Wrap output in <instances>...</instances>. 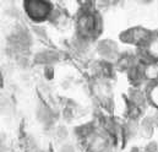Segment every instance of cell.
I'll list each match as a JSON object with an SVG mask.
<instances>
[{"label": "cell", "mask_w": 158, "mask_h": 152, "mask_svg": "<svg viewBox=\"0 0 158 152\" xmlns=\"http://www.w3.org/2000/svg\"><path fill=\"white\" fill-rule=\"evenodd\" d=\"M59 152H76V149H75V146H74L73 144L65 142V144L61 145V147H60Z\"/></svg>", "instance_id": "12"}, {"label": "cell", "mask_w": 158, "mask_h": 152, "mask_svg": "<svg viewBox=\"0 0 158 152\" xmlns=\"http://www.w3.org/2000/svg\"><path fill=\"white\" fill-rule=\"evenodd\" d=\"M145 60L157 61L158 63V32H151L148 40L141 47Z\"/></svg>", "instance_id": "5"}, {"label": "cell", "mask_w": 158, "mask_h": 152, "mask_svg": "<svg viewBox=\"0 0 158 152\" xmlns=\"http://www.w3.org/2000/svg\"><path fill=\"white\" fill-rule=\"evenodd\" d=\"M25 7L27 14L33 20H44L48 16H50L53 7L48 1H26Z\"/></svg>", "instance_id": "2"}, {"label": "cell", "mask_w": 158, "mask_h": 152, "mask_svg": "<svg viewBox=\"0 0 158 152\" xmlns=\"http://www.w3.org/2000/svg\"><path fill=\"white\" fill-rule=\"evenodd\" d=\"M141 76L143 81L148 83H153L158 81V63L151 60H143L141 63Z\"/></svg>", "instance_id": "6"}, {"label": "cell", "mask_w": 158, "mask_h": 152, "mask_svg": "<svg viewBox=\"0 0 158 152\" xmlns=\"http://www.w3.org/2000/svg\"><path fill=\"white\" fill-rule=\"evenodd\" d=\"M32 31H33L40 38H47V32H45V28H44L43 26L35 25V26L32 27Z\"/></svg>", "instance_id": "11"}, {"label": "cell", "mask_w": 158, "mask_h": 152, "mask_svg": "<svg viewBox=\"0 0 158 152\" xmlns=\"http://www.w3.org/2000/svg\"><path fill=\"white\" fill-rule=\"evenodd\" d=\"M55 134H56V137L60 140V141H65L69 136V131L65 126H59L56 130H55Z\"/></svg>", "instance_id": "10"}, {"label": "cell", "mask_w": 158, "mask_h": 152, "mask_svg": "<svg viewBox=\"0 0 158 152\" xmlns=\"http://www.w3.org/2000/svg\"><path fill=\"white\" fill-rule=\"evenodd\" d=\"M0 85H2V73H1V69H0Z\"/></svg>", "instance_id": "16"}, {"label": "cell", "mask_w": 158, "mask_h": 152, "mask_svg": "<svg viewBox=\"0 0 158 152\" xmlns=\"http://www.w3.org/2000/svg\"><path fill=\"white\" fill-rule=\"evenodd\" d=\"M92 93L97 98V101L106 108L112 107L113 103V92L109 82L106 78H97L93 81L92 86Z\"/></svg>", "instance_id": "1"}, {"label": "cell", "mask_w": 158, "mask_h": 152, "mask_svg": "<svg viewBox=\"0 0 158 152\" xmlns=\"http://www.w3.org/2000/svg\"><path fill=\"white\" fill-rule=\"evenodd\" d=\"M97 50H98V54L102 57L103 61L108 64L118 61L120 58L118 45L113 40H101L97 45Z\"/></svg>", "instance_id": "4"}, {"label": "cell", "mask_w": 158, "mask_h": 152, "mask_svg": "<svg viewBox=\"0 0 158 152\" xmlns=\"http://www.w3.org/2000/svg\"><path fill=\"white\" fill-rule=\"evenodd\" d=\"M44 75L47 78L50 80V77H53V66H45L44 68Z\"/></svg>", "instance_id": "13"}, {"label": "cell", "mask_w": 158, "mask_h": 152, "mask_svg": "<svg viewBox=\"0 0 158 152\" xmlns=\"http://www.w3.org/2000/svg\"><path fill=\"white\" fill-rule=\"evenodd\" d=\"M146 96H147V102L151 103L158 111V81L147 85Z\"/></svg>", "instance_id": "9"}, {"label": "cell", "mask_w": 158, "mask_h": 152, "mask_svg": "<svg viewBox=\"0 0 158 152\" xmlns=\"http://www.w3.org/2000/svg\"><path fill=\"white\" fill-rule=\"evenodd\" d=\"M150 36H151V32L147 31L146 28H143V27H134V28L124 32L121 35V39L125 43L136 44V45H139L141 48L148 40Z\"/></svg>", "instance_id": "3"}, {"label": "cell", "mask_w": 158, "mask_h": 152, "mask_svg": "<svg viewBox=\"0 0 158 152\" xmlns=\"http://www.w3.org/2000/svg\"><path fill=\"white\" fill-rule=\"evenodd\" d=\"M59 59H60L59 53L55 52V50H50V49L38 52L35 55V61L37 64H42V65H45V66H52L53 64L59 61Z\"/></svg>", "instance_id": "7"}, {"label": "cell", "mask_w": 158, "mask_h": 152, "mask_svg": "<svg viewBox=\"0 0 158 152\" xmlns=\"http://www.w3.org/2000/svg\"><path fill=\"white\" fill-rule=\"evenodd\" d=\"M0 152H7L6 146H5L4 144H1V142H0Z\"/></svg>", "instance_id": "15"}, {"label": "cell", "mask_w": 158, "mask_h": 152, "mask_svg": "<svg viewBox=\"0 0 158 152\" xmlns=\"http://www.w3.org/2000/svg\"><path fill=\"white\" fill-rule=\"evenodd\" d=\"M36 118H37V120H38L40 123H42V124L45 125V126L52 125L53 121H54V115H53L52 109H50L48 106H45L43 102H40V103L37 104V108H36Z\"/></svg>", "instance_id": "8"}, {"label": "cell", "mask_w": 158, "mask_h": 152, "mask_svg": "<svg viewBox=\"0 0 158 152\" xmlns=\"http://www.w3.org/2000/svg\"><path fill=\"white\" fill-rule=\"evenodd\" d=\"M9 11H10V15H11L12 17H19V16H20V14H19V10H17L16 7H11Z\"/></svg>", "instance_id": "14"}]
</instances>
